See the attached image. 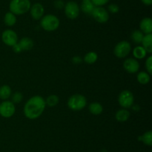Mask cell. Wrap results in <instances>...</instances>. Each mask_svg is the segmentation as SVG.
I'll list each match as a JSON object with an SVG mask.
<instances>
[{
  "label": "cell",
  "instance_id": "cell-3",
  "mask_svg": "<svg viewBox=\"0 0 152 152\" xmlns=\"http://www.w3.org/2000/svg\"><path fill=\"white\" fill-rule=\"evenodd\" d=\"M40 25L45 31H56L59 26V19L55 15L48 14L42 17Z\"/></svg>",
  "mask_w": 152,
  "mask_h": 152
},
{
  "label": "cell",
  "instance_id": "cell-1",
  "mask_svg": "<svg viewBox=\"0 0 152 152\" xmlns=\"http://www.w3.org/2000/svg\"><path fill=\"white\" fill-rule=\"evenodd\" d=\"M45 100L39 95L33 96L24 106V114L28 119H37L45 109Z\"/></svg>",
  "mask_w": 152,
  "mask_h": 152
},
{
  "label": "cell",
  "instance_id": "cell-20",
  "mask_svg": "<svg viewBox=\"0 0 152 152\" xmlns=\"http://www.w3.org/2000/svg\"><path fill=\"white\" fill-rule=\"evenodd\" d=\"M147 55V52L142 46H136L133 49V55L136 59H142Z\"/></svg>",
  "mask_w": 152,
  "mask_h": 152
},
{
  "label": "cell",
  "instance_id": "cell-14",
  "mask_svg": "<svg viewBox=\"0 0 152 152\" xmlns=\"http://www.w3.org/2000/svg\"><path fill=\"white\" fill-rule=\"evenodd\" d=\"M17 43L21 51L31 50L34 47V42L29 37H23Z\"/></svg>",
  "mask_w": 152,
  "mask_h": 152
},
{
  "label": "cell",
  "instance_id": "cell-24",
  "mask_svg": "<svg viewBox=\"0 0 152 152\" xmlns=\"http://www.w3.org/2000/svg\"><path fill=\"white\" fill-rule=\"evenodd\" d=\"M98 55L95 52H89L85 55L84 60L85 62L87 64H93L97 61Z\"/></svg>",
  "mask_w": 152,
  "mask_h": 152
},
{
  "label": "cell",
  "instance_id": "cell-30",
  "mask_svg": "<svg viewBox=\"0 0 152 152\" xmlns=\"http://www.w3.org/2000/svg\"><path fill=\"white\" fill-rule=\"evenodd\" d=\"M119 10H120V8H119L118 5L115 4H111L108 6V10L112 13H117V12H119Z\"/></svg>",
  "mask_w": 152,
  "mask_h": 152
},
{
  "label": "cell",
  "instance_id": "cell-21",
  "mask_svg": "<svg viewBox=\"0 0 152 152\" xmlns=\"http://www.w3.org/2000/svg\"><path fill=\"white\" fill-rule=\"evenodd\" d=\"M4 24L7 26H13L16 22V15L13 14L11 12H7L6 14L4 15Z\"/></svg>",
  "mask_w": 152,
  "mask_h": 152
},
{
  "label": "cell",
  "instance_id": "cell-5",
  "mask_svg": "<svg viewBox=\"0 0 152 152\" xmlns=\"http://www.w3.org/2000/svg\"><path fill=\"white\" fill-rule=\"evenodd\" d=\"M118 102L123 108L129 109L134 105V96L131 91L123 90L119 95Z\"/></svg>",
  "mask_w": 152,
  "mask_h": 152
},
{
  "label": "cell",
  "instance_id": "cell-8",
  "mask_svg": "<svg viewBox=\"0 0 152 152\" xmlns=\"http://www.w3.org/2000/svg\"><path fill=\"white\" fill-rule=\"evenodd\" d=\"M80 8L78 4L75 1H68L65 5V13L68 19H74L78 17Z\"/></svg>",
  "mask_w": 152,
  "mask_h": 152
},
{
  "label": "cell",
  "instance_id": "cell-29",
  "mask_svg": "<svg viewBox=\"0 0 152 152\" xmlns=\"http://www.w3.org/2000/svg\"><path fill=\"white\" fill-rule=\"evenodd\" d=\"M95 7H102L109 1V0H91Z\"/></svg>",
  "mask_w": 152,
  "mask_h": 152
},
{
  "label": "cell",
  "instance_id": "cell-9",
  "mask_svg": "<svg viewBox=\"0 0 152 152\" xmlns=\"http://www.w3.org/2000/svg\"><path fill=\"white\" fill-rule=\"evenodd\" d=\"M91 15L94 19L99 23H105L109 19V13L102 7H95Z\"/></svg>",
  "mask_w": 152,
  "mask_h": 152
},
{
  "label": "cell",
  "instance_id": "cell-23",
  "mask_svg": "<svg viewBox=\"0 0 152 152\" xmlns=\"http://www.w3.org/2000/svg\"><path fill=\"white\" fill-rule=\"evenodd\" d=\"M138 140L142 142L144 144L147 145L151 146L152 145V131H148L142 134V136H140L138 137Z\"/></svg>",
  "mask_w": 152,
  "mask_h": 152
},
{
  "label": "cell",
  "instance_id": "cell-25",
  "mask_svg": "<svg viewBox=\"0 0 152 152\" xmlns=\"http://www.w3.org/2000/svg\"><path fill=\"white\" fill-rule=\"evenodd\" d=\"M144 34L140 30H135L132 33V35H131V38L135 43H141Z\"/></svg>",
  "mask_w": 152,
  "mask_h": 152
},
{
  "label": "cell",
  "instance_id": "cell-31",
  "mask_svg": "<svg viewBox=\"0 0 152 152\" xmlns=\"http://www.w3.org/2000/svg\"><path fill=\"white\" fill-rule=\"evenodd\" d=\"M54 6L57 9H62L63 8L65 4H64V2L62 0H56L54 2Z\"/></svg>",
  "mask_w": 152,
  "mask_h": 152
},
{
  "label": "cell",
  "instance_id": "cell-28",
  "mask_svg": "<svg viewBox=\"0 0 152 152\" xmlns=\"http://www.w3.org/2000/svg\"><path fill=\"white\" fill-rule=\"evenodd\" d=\"M145 68H146L147 72L149 75L152 74V56L150 55L145 61Z\"/></svg>",
  "mask_w": 152,
  "mask_h": 152
},
{
  "label": "cell",
  "instance_id": "cell-4",
  "mask_svg": "<svg viewBox=\"0 0 152 152\" xmlns=\"http://www.w3.org/2000/svg\"><path fill=\"white\" fill-rule=\"evenodd\" d=\"M68 107L74 111H79L86 107L87 100L84 95L81 94H74L68 100Z\"/></svg>",
  "mask_w": 152,
  "mask_h": 152
},
{
  "label": "cell",
  "instance_id": "cell-32",
  "mask_svg": "<svg viewBox=\"0 0 152 152\" xmlns=\"http://www.w3.org/2000/svg\"><path fill=\"white\" fill-rule=\"evenodd\" d=\"M73 63L75 64H80L82 62V58L79 56H75L72 59Z\"/></svg>",
  "mask_w": 152,
  "mask_h": 152
},
{
  "label": "cell",
  "instance_id": "cell-22",
  "mask_svg": "<svg viewBox=\"0 0 152 152\" xmlns=\"http://www.w3.org/2000/svg\"><path fill=\"white\" fill-rule=\"evenodd\" d=\"M150 75H151L148 74L147 72H140L138 73L137 79V81L141 84H147L149 83L150 80H151Z\"/></svg>",
  "mask_w": 152,
  "mask_h": 152
},
{
  "label": "cell",
  "instance_id": "cell-26",
  "mask_svg": "<svg viewBox=\"0 0 152 152\" xmlns=\"http://www.w3.org/2000/svg\"><path fill=\"white\" fill-rule=\"evenodd\" d=\"M59 101V97L56 95H49L47 98V99L45 100V104H47L48 107H55L58 104Z\"/></svg>",
  "mask_w": 152,
  "mask_h": 152
},
{
  "label": "cell",
  "instance_id": "cell-19",
  "mask_svg": "<svg viewBox=\"0 0 152 152\" xmlns=\"http://www.w3.org/2000/svg\"><path fill=\"white\" fill-rule=\"evenodd\" d=\"M12 94L11 88L8 85H3L0 87V98L2 100H7Z\"/></svg>",
  "mask_w": 152,
  "mask_h": 152
},
{
  "label": "cell",
  "instance_id": "cell-33",
  "mask_svg": "<svg viewBox=\"0 0 152 152\" xmlns=\"http://www.w3.org/2000/svg\"><path fill=\"white\" fill-rule=\"evenodd\" d=\"M142 1L145 5H151L152 4V0H142Z\"/></svg>",
  "mask_w": 152,
  "mask_h": 152
},
{
  "label": "cell",
  "instance_id": "cell-13",
  "mask_svg": "<svg viewBox=\"0 0 152 152\" xmlns=\"http://www.w3.org/2000/svg\"><path fill=\"white\" fill-rule=\"evenodd\" d=\"M141 31L145 34H151L152 32V19L149 17H145L142 19L140 23Z\"/></svg>",
  "mask_w": 152,
  "mask_h": 152
},
{
  "label": "cell",
  "instance_id": "cell-27",
  "mask_svg": "<svg viewBox=\"0 0 152 152\" xmlns=\"http://www.w3.org/2000/svg\"><path fill=\"white\" fill-rule=\"evenodd\" d=\"M23 98V95L20 92H16L13 94L12 95V102L13 104H17V103H19Z\"/></svg>",
  "mask_w": 152,
  "mask_h": 152
},
{
  "label": "cell",
  "instance_id": "cell-18",
  "mask_svg": "<svg viewBox=\"0 0 152 152\" xmlns=\"http://www.w3.org/2000/svg\"><path fill=\"white\" fill-rule=\"evenodd\" d=\"M89 112L93 115H99L103 111V107L98 102H94L89 105Z\"/></svg>",
  "mask_w": 152,
  "mask_h": 152
},
{
  "label": "cell",
  "instance_id": "cell-17",
  "mask_svg": "<svg viewBox=\"0 0 152 152\" xmlns=\"http://www.w3.org/2000/svg\"><path fill=\"white\" fill-rule=\"evenodd\" d=\"M129 116H130V113L124 108L119 110L115 115L116 119L120 122H124L127 121L129 119Z\"/></svg>",
  "mask_w": 152,
  "mask_h": 152
},
{
  "label": "cell",
  "instance_id": "cell-7",
  "mask_svg": "<svg viewBox=\"0 0 152 152\" xmlns=\"http://www.w3.org/2000/svg\"><path fill=\"white\" fill-rule=\"evenodd\" d=\"M16 107L12 101H4L0 104V115L4 118H10L14 115Z\"/></svg>",
  "mask_w": 152,
  "mask_h": 152
},
{
  "label": "cell",
  "instance_id": "cell-10",
  "mask_svg": "<svg viewBox=\"0 0 152 152\" xmlns=\"http://www.w3.org/2000/svg\"><path fill=\"white\" fill-rule=\"evenodd\" d=\"M1 40L5 45L13 47L18 43V36L13 30L7 29L3 31L1 34Z\"/></svg>",
  "mask_w": 152,
  "mask_h": 152
},
{
  "label": "cell",
  "instance_id": "cell-11",
  "mask_svg": "<svg viewBox=\"0 0 152 152\" xmlns=\"http://www.w3.org/2000/svg\"><path fill=\"white\" fill-rule=\"evenodd\" d=\"M123 67L127 72L134 74L139 71L140 63L135 58H128L123 63Z\"/></svg>",
  "mask_w": 152,
  "mask_h": 152
},
{
  "label": "cell",
  "instance_id": "cell-2",
  "mask_svg": "<svg viewBox=\"0 0 152 152\" xmlns=\"http://www.w3.org/2000/svg\"><path fill=\"white\" fill-rule=\"evenodd\" d=\"M31 6V1L29 0H11L9 8L13 14L22 15L30 10Z\"/></svg>",
  "mask_w": 152,
  "mask_h": 152
},
{
  "label": "cell",
  "instance_id": "cell-6",
  "mask_svg": "<svg viewBox=\"0 0 152 152\" xmlns=\"http://www.w3.org/2000/svg\"><path fill=\"white\" fill-rule=\"evenodd\" d=\"M132 50V46L129 42L123 40L117 43L114 49V54L117 58H124L127 57Z\"/></svg>",
  "mask_w": 152,
  "mask_h": 152
},
{
  "label": "cell",
  "instance_id": "cell-12",
  "mask_svg": "<svg viewBox=\"0 0 152 152\" xmlns=\"http://www.w3.org/2000/svg\"><path fill=\"white\" fill-rule=\"evenodd\" d=\"M30 12H31V15L33 19L38 20V19H42L44 15V7L40 3H36L34 5L31 6Z\"/></svg>",
  "mask_w": 152,
  "mask_h": 152
},
{
  "label": "cell",
  "instance_id": "cell-16",
  "mask_svg": "<svg viewBox=\"0 0 152 152\" xmlns=\"http://www.w3.org/2000/svg\"><path fill=\"white\" fill-rule=\"evenodd\" d=\"M95 6L91 0H83L81 4V10L87 14H91Z\"/></svg>",
  "mask_w": 152,
  "mask_h": 152
},
{
  "label": "cell",
  "instance_id": "cell-15",
  "mask_svg": "<svg viewBox=\"0 0 152 152\" xmlns=\"http://www.w3.org/2000/svg\"><path fill=\"white\" fill-rule=\"evenodd\" d=\"M142 47L145 49L147 53L151 54L152 52V34H148L144 35L142 42Z\"/></svg>",
  "mask_w": 152,
  "mask_h": 152
}]
</instances>
